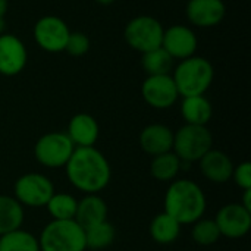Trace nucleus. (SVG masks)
Returning <instances> with one entry per match:
<instances>
[{
	"label": "nucleus",
	"mask_w": 251,
	"mask_h": 251,
	"mask_svg": "<svg viewBox=\"0 0 251 251\" xmlns=\"http://www.w3.org/2000/svg\"><path fill=\"white\" fill-rule=\"evenodd\" d=\"M65 171L71 185L87 194L100 193L112 178L109 160L96 147H75Z\"/></svg>",
	"instance_id": "f257e3e1"
},
{
	"label": "nucleus",
	"mask_w": 251,
	"mask_h": 251,
	"mask_svg": "<svg viewBox=\"0 0 251 251\" xmlns=\"http://www.w3.org/2000/svg\"><path fill=\"white\" fill-rule=\"evenodd\" d=\"M165 213L181 225H193L204 216L207 201L203 190L191 179L174 181L165 194Z\"/></svg>",
	"instance_id": "f03ea898"
},
{
	"label": "nucleus",
	"mask_w": 251,
	"mask_h": 251,
	"mask_svg": "<svg viewBox=\"0 0 251 251\" xmlns=\"http://www.w3.org/2000/svg\"><path fill=\"white\" fill-rule=\"evenodd\" d=\"M172 78L179 96H203L213 82L215 69L207 59L194 54L181 60L175 68Z\"/></svg>",
	"instance_id": "7ed1b4c3"
},
{
	"label": "nucleus",
	"mask_w": 251,
	"mask_h": 251,
	"mask_svg": "<svg viewBox=\"0 0 251 251\" xmlns=\"http://www.w3.org/2000/svg\"><path fill=\"white\" fill-rule=\"evenodd\" d=\"M40 251H85L84 229L74 221H51L38 238Z\"/></svg>",
	"instance_id": "20e7f679"
},
{
	"label": "nucleus",
	"mask_w": 251,
	"mask_h": 251,
	"mask_svg": "<svg viewBox=\"0 0 251 251\" xmlns=\"http://www.w3.org/2000/svg\"><path fill=\"white\" fill-rule=\"evenodd\" d=\"M213 137L207 126L185 124L176 132H174L172 151L181 162L194 163L199 162L209 150H212Z\"/></svg>",
	"instance_id": "39448f33"
},
{
	"label": "nucleus",
	"mask_w": 251,
	"mask_h": 251,
	"mask_svg": "<svg viewBox=\"0 0 251 251\" xmlns=\"http://www.w3.org/2000/svg\"><path fill=\"white\" fill-rule=\"evenodd\" d=\"M163 31L165 28L162 26L159 19L149 15H141L132 18L126 24L124 37L131 49L143 54L150 50L162 47Z\"/></svg>",
	"instance_id": "423d86ee"
},
{
	"label": "nucleus",
	"mask_w": 251,
	"mask_h": 251,
	"mask_svg": "<svg viewBox=\"0 0 251 251\" xmlns=\"http://www.w3.org/2000/svg\"><path fill=\"white\" fill-rule=\"evenodd\" d=\"M74 150L75 146L66 132H49L37 140L34 146V156L40 165L57 169L65 168Z\"/></svg>",
	"instance_id": "0eeeda50"
},
{
	"label": "nucleus",
	"mask_w": 251,
	"mask_h": 251,
	"mask_svg": "<svg viewBox=\"0 0 251 251\" xmlns=\"http://www.w3.org/2000/svg\"><path fill=\"white\" fill-rule=\"evenodd\" d=\"M13 193L21 206L38 209L46 207V204L54 194V185L46 175L31 172L16 179Z\"/></svg>",
	"instance_id": "6e6552de"
},
{
	"label": "nucleus",
	"mask_w": 251,
	"mask_h": 251,
	"mask_svg": "<svg viewBox=\"0 0 251 251\" xmlns=\"http://www.w3.org/2000/svg\"><path fill=\"white\" fill-rule=\"evenodd\" d=\"M71 29L66 22L53 15L40 18L34 25V38L35 43L49 53L65 51L66 41L69 38Z\"/></svg>",
	"instance_id": "1a4fd4ad"
},
{
	"label": "nucleus",
	"mask_w": 251,
	"mask_h": 251,
	"mask_svg": "<svg viewBox=\"0 0 251 251\" xmlns=\"http://www.w3.org/2000/svg\"><path fill=\"white\" fill-rule=\"evenodd\" d=\"M144 101L154 109H169L179 97L172 75H149L141 85Z\"/></svg>",
	"instance_id": "9d476101"
},
{
	"label": "nucleus",
	"mask_w": 251,
	"mask_h": 251,
	"mask_svg": "<svg viewBox=\"0 0 251 251\" xmlns=\"http://www.w3.org/2000/svg\"><path fill=\"white\" fill-rule=\"evenodd\" d=\"M215 222L221 235L231 240L243 238L251 228V212L241 203H229L218 212Z\"/></svg>",
	"instance_id": "9b49d317"
},
{
	"label": "nucleus",
	"mask_w": 251,
	"mask_h": 251,
	"mask_svg": "<svg viewBox=\"0 0 251 251\" xmlns=\"http://www.w3.org/2000/svg\"><path fill=\"white\" fill-rule=\"evenodd\" d=\"M199 40L196 32L187 25H172L163 31L162 47L174 57L184 60L196 54Z\"/></svg>",
	"instance_id": "f8f14e48"
},
{
	"label": "nucleus",
	"mask_w": 251,
	"mask_h": 251,
	"mask_svg": "<svg viewBox=\"0 0 251 251\" xmlns=\"http://www.w3.org/2000/svg\"><path fill=\"white\" fill-rule=\"evenodd\" d=\"M28 62L25 44L12 34H0V74L15 76L24 71Z\"/></svg>",
	"instance_id": "ddd939ff"
},
{
	"label": "nucleus",
	"mask_w": 251,
	"mask_h": 251,
	"mask_svg": "<svg viewBox=\"0 0 251 251\" xmlns=\"http://www.w3.org/2000/svg\"><path fill=\"white\" fill-rule=\"evenodd\" d=\"M226 15V6L222 0H188L187 18L200 28L219 25Z\"/></svg>",
	"instance_id": "4468645a"
},
{
	"label": "nucleus",
	"mask_w": 251,
	"mask_h": 251,
	"mask_svg": "<svg viewBox=\"0 0 251 251\" xmlns=\"http://www.w3.org/2000/svg\"><path fill=\"white\" fill-rule=\"evenodd\" d=\"M201 175L213 184H225L231 179L234 163L228 154L221 150H209L199 160Z\"/></svg>",
	"instance_id": "2eb2a0df"
},
{
	"label": "nucleus",
	"mask_w": 251,
	"mask_h": 251,
	"mask_svg": "<svg viewBox=\"0 0 251 251\" xmlns=\"http://www.w3.org/2000/svg\"><path fill=\"white\" fill-rule=\"evenodd\" d=\"M174 131L163 124L147 125L140 134V147L150 156H159L172 151Z\"/></svg>",
	"instance_id": "dca6fc26"
},
{
	"label": "nucleus",
	"mask_w": 251,
	"mask_h": 251,
	"mask_svg": "<svg viewBox=\"0 0 251 251\" xmlns=\"http://www.w3.org/2000/svg\"><path fill=\"white\" fill-rule=\"evenodd\" d=\"M99 124L88 113H78L72 116L66 132L75 147H94L99 140Z\"/></svg>",
	"instance_id": "f3484780"
},
{
	"label": "nucleus",
	"mask_w": 251,
	"mask_h": 251,
	"mask_svg": "<svg viewBox=\"0 0 251 251\" xmlns=\"http://www.w3.org/2000/svg\"><path fill=\"white\" fill-rule=\"evenodd\" d=\"M84 231L107 221V204L97 194H87L78 201L74 219Z\"/></svg>",
	"instance_id": "a211bd4d"
},
{
	"label": "nucleus",
	"mask_w": 251,
	"mask_h": 251,
	"mask_svg": "<svg viewBox=\"0 0 251 251\" xmlns=\"http://www.w3.org/2000/svg\"><path fill=\"white\" fill-rule=\"evenodd\" d=\"M181 113L188 125H200L206 126L213 115L212 103L203 96H191L184 97L181 103Z\"/></svg>",
	"instance_id": "6ab92c4d"
},
{
	"label": "nucleus",
	"mask_w": 251,
	"mask_h": 251,
	"mask_svg": "<svg viewBox=\"0 0 251 251\" xmlns=\"http://www.w3.org/2000/svg\"><path fill=\"white\" fill-rule=\"evenodd\" d=\"M181 224L168 213H159L150 224V235L157 244H172L181 234Z\"/></svg>",
	"instance_id": "aec40b11"
},
{
	"label": "nucleus",
	"mask_w": 251,
	"mask_h": 251,
	"mask_svg": "<svg viewBox=\"0 0 251 251\" xmlns=\"http://www.w3.org/2000/svg\"><path fill=\"white\" fill-rule=\"evenodd\" d=\"M24 222V209L15 197L0 196V237L19 229Z\"/></svg>",
	"instance_id": "412c9836"
},
{
	"label": "nucleus",
	"mask_w": 251,
	"mask_h": 251,
	"mask_svg": "<svg viewBox=\"0 0 251 251\" xmlns=\"http://www.w3.org/2000/svg\"><path fill=\"white\" fill-rule=\"evenodd\" d=\"M182 162L174 151H168L159 156H154L150 165V172L153 178L162 182L174 181L181 169Z\"/></svg>",
	"instance_id": "4be33fe9"
},
{
	"label": "nucleus",
	"mask_w": 251,
	"mask_h": 251,
	"mask_svg": "<svg viewBox=\"0 0 251 251\" xmlns=\"http://www.w3.org/2000/svg\"><path fill=\"white\" fill-rule=\"evenodd\" d=\"M174 57L163 49H154L147 53H143L141 66L149 75H171L174 69Z\"/></svg>",
	"instance_id": "5701e85b"
},
{
	"label": "nucleus",
	"mask_w": 251,
	"mask_h": 251,
	"mask_svg": "<svg viewBox=\"0 0 251 251\" xmlns=\"http://www.w3.org/2000/svg\"><path fill=\"white\" fill-rule=\"evenodd\" d=\"M0 251H40L38 238L19 228L0 237Z\"/></svg>",
	"instance_id": "b1692460"
},
{
	"label": "nucleus",
	"mask_w": 251,
	"mask_h": 251,
	"mask_svg": "<svg viewBox=\"0 0 251 251\" xmlns=\"http://www.w3.org/2000/svg\"><path fill=\"white\" fill-rule=\"evenodd\" d=\"M78 200L66 193H54L49 203L46 204V209L51 215L53 221H71L75 219Z\"/></svg>",
	"instance_id": "393cba45"
},
{
	"label": "nucleus",
	"mask_w": 251,
	"mask_h": 251,
	"mask_svg": "<svg viewBox=\"0 0 251 251\" xmlns=\"http://www.w3.org/2000/svg\"><path fill=\"white\" fill-rule=\"evenodd\" d=\"M84 234H85V247L90 250H103L109 247L116 235L113 225L109 224L107 221L85 229Z\"/></svg>",
	"instance_id": "a878e982"
},
{
	"label": "nucleus",
	"mask_w": 251,
	"mask_h": 251,
	"mask_svg": "<svg viewBox=\"0 0 251 251\" xmlns=\"http://www.w3.org/2000/svg\"><path fill=\"white\" fill-rule=\"evenodd\" d=\"M191 237L199 246H213L219 241V238L222 235L219 232V228H218L215 219L201 218L193 224Z\"/></svg>",
	"instance_id": "bb28decb"
},
{
	"label": "nucleus",
	"mask_w": 251,
	"mask_h": 251,
	"mask_svg": "<svg viewBox=\"0 0 251 251\" xmlns=\"http://www.w3.org/2000/svg\"><path fill=\"white\" fill-rule=\"evenodd\" d=\"M88 50H90V38L84 32L76 31L69 34V38L65 46V51L68 54L74 57H81L85 53H88Z\"/></svg>",
	"instance_id": "cd10ccee"
},
{
	"label": "nucleus",
	"mask_w": 251,
	"mask_h": 251,
	"mask_svg": "<svg viewBox=\"0 0 251 251\" xmlns=\"http://www.w3.org/2000/svg\"><path fill=\"white\" fill-rule=\"evenodd\" d=\"M234 182L244 191L251 188V163L250 162H243L238 166H234L232 176Z\"/></svg>",
	"instance_id": "c85d7f7f"
},
{
	"label": "nucleus",
	"mask_w": 251,
	"mask_h": 251,
	"mask_svg": "<svg viewBox=\"0 0 251 251\" xmlns=\"http://www.w3.org/2000/svg\"><path fill=\"white\" fill-rule=\"evenodd\" d=\"M6 12H7V0H0V34H4L6 29V21H4Z\"/></svg>",
	"instance_id": "c756f323"
},
{
	"label": "nucleus",
	"mask_w": 251,
	"mask_h": 251,
	"mask_svg": "<svg viewBox=\"0 0 251 251\" xmlns=\"http://www.w3.org/2000/svg\"><path fill=\"white\" fill-rule=\"evenodd\" d=\"M241 204L251 212V188L250 190H244L243 193V200H241Z\"/></svg>",
	"instance_id": "7c9ffc66"
},
{
	"label": "nucleus",
	"mask_w": 251,
	"mask_h": 251,
	"mask_svg": "<svg viewBox=\"0 0 251 251\" xmlns=\"http://www.w3.org/2000/svg\"><path fill=\"white\" fill-rule=\"evenodd\" d=\"M97 3H100V4H104V6H107V4H112V3H115L116 0H96Z\"/></svg>",
	"instance_id": "2f4dec72"
}]
</instances>
